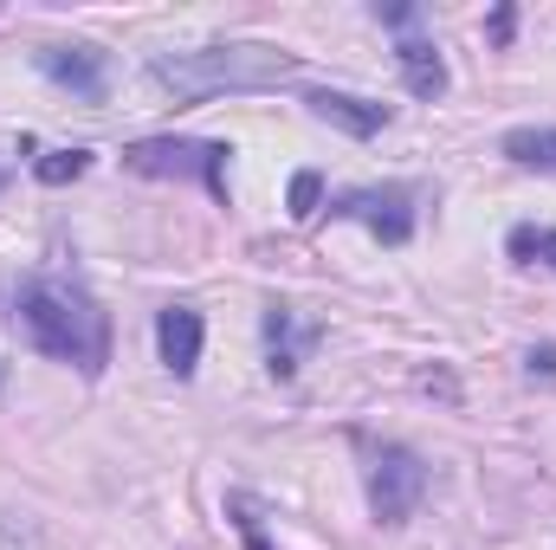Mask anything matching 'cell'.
I'll return each mask as SVG.
<instances>
[{
    "instance_id": "1",
    "label": "cell",
    "mask_w": 556,
    "mask_h": 550,
    "mask_svg": "<svg viewBox=\"0 0 556 550\" xmlns=\"http://www.w3.org/2000/svg\"><path fill=\"white\" fill-rule=\"evenodd\" d=\"M20 330L33 337V350L78 363L85 376H98L111 363V317L72 278H26L20 285Z\"/></svg>"
},
{
    "instance_id": "2",
    "label": "cell",
    "mask_w": 556,
    "mask_h": 550,
    "mask_svg": "<svg viewBox=\"0 0 556 550\" xmlns=\"http://www.w3.org/2000/svg\"><path fill=\"white\" fill-rule=\"evenodd\" d=\"M149 78H155L162 91H175L181 104H201V98H214V91H253V85L291 78V59H285V52H260V46H214V52L155 59Z\"/></svg>"
},
{
    "instance_id": "3",
    "label": "cell",
    "mask_w": 556,
    "mask_h": 550,
    "mask_svg": "<svg viewBox=\"0 0 556 550\" xmlns=\"http://www.w3.org/2000/svg\"><path fill=\"white\" fill-rule=\"evenodd\" d=\"M420 492H427V466H420L408 447H382V453L369 460V505H376L382 525L415 518Z\"/></svg>"
},
{
    "instance_id": "4",
    "label": "cell",
    "mask_w": 556,
    "mask_h": 550,
    "mask_svg": "<svg viewBox=\"0 0 556 550\" xmlns=\"http://www.w3.org/2000/svg\"><path fill=\"white\" fill-rule=\"evenodd\" d=\"M124 162L137 175H201L214 195H227V142H137Z\"/></svg>"
},
{
    "instance_id": "5",
    "label": "cell",
    "mask_w": 556,
    "mask_h": 550,
    "mask_svg": "<svg viewBox=\"0 0 556 550\" xmlns=\"http://www.w3.org/2000/svg\"><path fill=\"white\" fill-rule=\"evenodd\" d=\"M337 214H343V221H363V227H376L389 247H402V240L415 234L408 188H356V195H343V201H337Z\"/></svg>"
},
{
    "instance_id": "6",
    "label": "cell",
    "mask_w": 556,
    "mask_h": 550,
    "mask_svg": "<svg viewBox=\"0 0 556 550\" xmlns=\"http://www.w3.org/2000/svg\"><path fill=\"white\" fill-rule=\"evenodd\" d=\"M39 72L59 78L78 98H104V52H91V46H46L39 52Z\"/></svg>"
},
{
    "instance_id": "7",
    "label": "cell",
    "mask_w": 556,
    "mask_h": 550,
    "mask_svg": "<svg viewBox=\"0 0 556 550\" xmlns=\"http://www.w3.org/2000/svg\"><path fill=\"white\" fill-rule=\"evenodd\" d=\"M155 350H162V363H168L175 376H194V363H201V311L168 304V311L155 317Z\"/></svg>"
},
{
    "instance_id": "8",
    "label": "cell",
    "mask_w": 556,
    "mask_h": 550,
    "mask_svg": "<svg viewBox=\"0 0 556 550\" xmlns=\"http://www.w3.org/2000/svg\"><path fill=\"white\" fill-rule=\"evenodd\" d=\"M311 111H317L324 124L350 130V137H376V130L389 124V111H382V104H369V98H350V91H311Z\"/></svg>"
},
{
    "instance_id": "9",
    "label": "cell",
    "mask_w": 556,
    "mask_h": 550,
    "mask_svg": "<svg viewBox=\"0 0 556 550\" xmlns=\"http://www.w3.org/2000/svg\"><path fill=\"white\" fill-rule=\"evenodd\" d=\"M402 78H408L415 98H440L446 91V65H440V52L427 39H402Z\"/></svg>"
},
{
    "instance_id": "10",
    "label": "cell",
    "mask_w": 556,
    "mask_h": 550,
    "mask_svg": "<svg viewBox=\"0 0 556 550\" xmlns=\"http://www.w3.org/2000/svg\"><path fill=\"white\" fill-rule=\"evenodd\" d=\"M505 155L525 162V168H556V130H511Z\"/></svg>"
},
{
    "instance_id": "11",
    "label": "cell",
    "mask_w": 556,
    "mask_h": 550,
    "mask_svg": "<svg viewBox=\"0 0 556 550\" xmlns=\"http://www.w3.org/2000/svg\"><path fill=\"white\" fill-rule=\"evenodd\" d=\"M85 168H91L85 149H52V155H39V182H46V188H65V182H78Z\"/></svg>"
},
{
    "instance_id": "12",
    "label": "cell",
    "mask_w": 556,
    "mask_h": 550,
    "mask_svg": "<svg viewBox=\"0 0 556 550\" xmlns=\"http://www.w3.org/2000/svg\"><path fill=\"white\" fill-rule=\"evenodd\" d=\"M266 343H273V376H291V370H298V343H291V311H273V317H266Z\"/></svg>"
},
{
    "instance_id": "13",
    "label": "cell",
    "mask_w": 556,
    "mask_h": 550,
    "mask_svg": "<svg viewBox=\"0 0 556 550\" xmlns=\"http://www.w3.org/2000/svg\"><path fill=\"white\" fill-rule=\"evenodd\" d=\"M511 253H518V260H551L556 266V234L551 227H518V234H511Z\"/></svg>"
},
{
    "instance_id": "14",
    "label": "cell",
    "mask_w": 556,
    "mask_h": 550,
    "mask_svg": "<svg viewBox=\"0 0 556 550\" xmlns=\"http://www.w3.org/2000/svg\"><path fill=\"white\" fill-rule=\"evenodd\" d=\"M317 201H324V175H291V221H311L317 214Z\"/></svg>"
},
{
    "instance_id": "15",
    "label": "cell",
    "mask_w": 556,
    "mask_h": 550,
    "mask_svg": "<svg viewBox=\"0 0 556 550\" xmlns=\"http://www.w3.org/2000/svg\"><path fill=\"white\" fill-rule=\"evenodd\" d=\"M538 370H544V383H556V350H551V343H544V350L531 357V376H538Z\"/></svg>"
}]
</instances>
